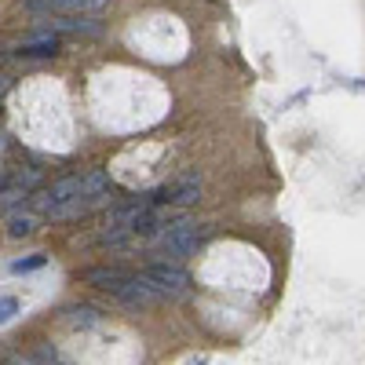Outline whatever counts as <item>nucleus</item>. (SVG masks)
<instances>
[{"instance_id":"nucleus-8","label":"nucleus","mask_w":365,"mask_h":365,"mask_svg":"<svg viewBox=\"0 0 365 365\" xmlns=\"http://www.w3.org/2000/svg\"><path fill=\"white\" fill-rule=\"evenodd\" d=\"M19 55H26V58H51V55H58V34H41L37 41H26L19 48Z\"/></svg>"},{"instance_id":"nucleus-13","label":"nucleus","mask_w":365,"mask_h":365,"mask_svg":"<svg viewBox=\"0 0 365 365\" xmlns=\"http://www.w3.org/2000/svg\"><path fill=\"white\" fill-rule=\"evenodd\" d=\"M22 197H29L26 187H11V190H0V208H8V205H19Z\"/></svg>"},{"instance_id":"nucleus-2","label":"nucleus","mask_w":365,"mask_h":365,"mask_svg":"<svg viewBox=\"0 0 365 365\" xmlns=\"http://www.w3.org/2000/svg\"><path fill=\"white\" fill-rule=\"evenodd\" d=\"M154 237H158V249H161V259L165 263H182L208 237V227H201L194 220H172Z\"/></svg>"},{"instance_id":"nucleus-15","label":"nucleus","mask_w":365,"mask_h":365,"mask_svg":"<svg viewBox=\"0 0 365 365\" xmlns=\"http://www.w3.org/2000/svg\"><path fill=\"white\" fill-rule=\"evenodd\" d=\"M8 365H41L37 361V354L29 358V354H8Z\"/></svg>"},{"instance_id":"nucleus-12","label":"nucleus","mask_w":365,"mask_h":365,"mask_svg":"<svg viewBox=\"0 0 365 365\" xmlns=\"http://www.w3.org/2000/svg\"><path fill=\"white\" fill-rule=\"evenodd\" d=\"M44 263H48V256H29V259H15L11 270H15V274H29V270H41Z\"/></svg>"},{"instance_id":"nucleus-9","label":"nucleus","mask_w":365,"mask_h":365,"mask_svg":"<svg viewBox=\"0 0 365 365\" xmlns=\"http://www.w3.org/2000/svg\"><path fill=\"white\" fill-rule=\"evenodd\" d=\"M37 230V216L34 212H11L8 216V237H29Z\"/></svg>"},{"instance_id":"nucleus-11","label":"nucleus","mask_w":365,"mask_h":365,"mask_svg":"<svg viewBox=\"0 0 365 365\" xmlns=\"http://www.w3.org/2000/svg\"><path fill=\"white\" fill-rule=\"evenodd\" d=\"M34 354H37V361H41V365H70V361H66L63 354H58L51 344H37V351H34Z\"/></svg>"},{"instance_id":"nucleus-5","label":"nucleus","mask_w":365,"mask_h":365,"mask_svg":"<svg viewBox=\"0 0 365 365\" xmlns=\"http://www.w3.org/2000/svg\"><path fill=\"white\" fill-rule=\"evenodd\" d=\"M110 0H26L29 15H103Z\"/></svg>"},{"instance_id":"nucleus-1","label":"nucleus","mask_w":365,"mask_h":365,"mask_svg":"<svg viewBox=\"0 0 365 365\" xmlns=\"http://www.w3.org/2000/svg\"><path fill=\"white\" fill-rule=\"evenodd\" d=\"M103 194H110V175L103 168H88V172H77V175H66V179L51 182L48 190H41L34 197V205H37V212L48 216L51 208L66 205L73 197H103Z\"/></svg>"},{"instance_id":"nucleus-10","label":"nucleus","mask_w":365,"mask_h":365,"mask_svg":"<svg viewBox=\"0 0 365 365\" xmlns=\"http://www.w3.org/2000/svg\"><path fill=\"white\" fill-rule=\"evenodd\" d=\"M63 314H66V322H70V325H81V329L99 325V322H103V314H99L96 307H88V303H81V307H66Z\"/></svg>"},{"instance_id":"nucleus-6","label":"nucleus","mask_w":365,"mask_h":365,"mask_svg":"<svg viewBox=\"0 0 365 365\" xmlns=\"http://www.w3.org/2000/svg\"><path fill=\"white\" fill-rule=\"evenodd\" d=\"M154 205H194L197 197H201V175H179V179H172V182H161L158 190H150L146 194Z\"/></svg>"},{"instance_id":"nucleus-7","label":"nucleus","mask_w":365,"mask_h":365,"mask_svg":"<svg viewBox=\"0 0 365 365\" xmlns=\"http://www.w3.org/2000/svg\"><path fill=\"white\" fill-rule=\"evenodd\" d=\"M128 278V270H120V267H88L84 270V282L88 285H99V289H117L120 282H125Z\"/></svg>"},{"instance_id":"nucleus-3","label":"nucleus","mask_w":365,"mask_h":365,"mask_svg":"<svg viewBox=\"0 0 365 365\" xmlns=\"http://www.w3.org/2000/svg\"><path fill=\"white\" fill-rule=\"evenodd\" d=\"M41 34H73V37H99L103 22L99 15H41L37 19Z\"/></svg>"},{"instance_id":"nucleus-4","label":"nucleus","mask_w":365,"mask_h":365,"mask_svg":"<svg viewBox=\"0 0 365 365\" xmlns=\"http://www.w3.org/2000/svg\"><path fill=\"white\" fill-rule=\"evenodd\" d=\"M146 278L154 282V289L165 296V299H175V296H187L190 292V278H187V270H182L179 263H150L146 270Z\"/></svg>"},{"instance_id":"nucleus-14","label":"nucleus","mask_w":365,"mask_h":365,"mask_svg":"<svg viewBox=\"0 0 365 365\" xmlns=\"http://www.w3.org/2000/svg\"><path fill=\"white\" fill-rule=\"evenodd\" d=\"M15 311H19V299H11V296L0 299V322H11V318H15Z\"/></svg>"}]
</instances>
